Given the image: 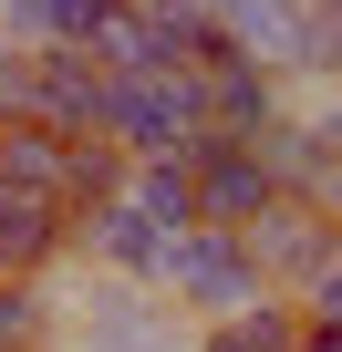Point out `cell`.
<instances>
[{
    "label": "cell",
    "mask_w": 342,
    "mask_h": 352,
    "mask_svg": "<svg viewBox=\"0 0 342 352\" xmlns=\"http://www.w3.org/2000/svg\"><path fill=\"white\" fill-rule=\"evenodd\" d=\"M290 11H321V0H290Z\"/></svg>",
    "instance_id": "cell-18"
},
{
    "label": "cell",
    "mask_w": 342,
    "mask_h": 352,
    "mask_svg": "<svg viewBox=\"0 0 342 352\" xmlns=\"http://www.w3.org/2000/svg\"><path fill=\"white\" fill-rule=\"evenodd\" d=\"M197 135H208L197 73H114V94H104V145H125L135 166H177Z\"/></svg>",
    "instance_id": "cell-2"
},
{
    "label": "cell",
    "mask_w": 342,
    "mask_h": 352,
    "mask_svg": "<svg viewBox=\"0 0 342 352\" xmlns=\"http://www.w3.org/2000/svg\"><path fill=\"white\" fill-rule=\"evenodd\" d=\"M187 11H218V0H187Z\"/></svg>",
    "instance_id": "cell-17"
},
{
    "label": "cell",
    "mask_w": 342,
    "mask_h": 352,
    "mask_svg": "<svg viewBox=\"0 0 342 352\" xmlns=\"http://www.w3.org/2000/svg\"><path fill=\"white\" fill-rule=\"evenodd\" d=\"M290 311H301V321H321V331H342V249H332V259L311 270V290H301Z\"/></svg>",
    "instance_id": "cell-13"
},
{
    "label": "cell",
    "mask_w": 342,
    "mask_h": 352,
    "mask_svg": "<svg viewBox=\"0 0 342 352\" xmlns=\"http://www.w3.org/2000/svg\"><path fill=\"white\" fill-rule=\"evenodd\" d=\"M332 218H342V197H332Z\"/></svg>",
    "instance_id": "cell-19"
},
{
    "label": "cell",
    "mask_w": 342,
    "mask_h": 352,
    "mask_svg": "<svg viewBox=\"0 0 342 352\" xmlns=\"http://www.w3.org/2000/svg\"><path fill=\"white\" fill-rule=\"evenodd\" d=\"M177 166H187V187H197V218H208V228H249V218H259V208L280 197L249 135H197V145H187Z\"/></svg>",
    "instance_id": "cell-5"
},
{
    "label": "cell",
    "mask_w": 342,
    "mask_h": 352,
    "mask_svg": "<svg viewBox=\"0 0 342 352\" xmlns=\"http://www.w3.org/2000/svg\"><path fill=\"white\" fill-rule=\"evenodd\" d=\"M239 239H249V259H259L270 300H301V290H311V270L342 249V218H332V208H311V197H270Z\"/></svg>",
    "instance_id": "cell-4"
},
{
    "label": "cell",
    "mask_w": 342,
    "mask_h": 352,
    "mask_svg": "<svg viewBox=\"0 0 342 352\" xmlns=\"http://www.w3.org/2000/svg\"><path fill=\"white\" fill-rule=\"evenodd\" d=\"M63 176H73V135H52V124H0V197L63 208ZM63 218H73V208H63Z\"/></svg>",
    "instance_id": "cell-8"
},
{
    "label": "cell",
    "mask_w": 342,
    "mask_h": 352,
    "mask_svg": "<svg viewBox=\"0 0 342 352\" xmlns=\"http://www.w3.org/2000/svg\"><path fill=\"white\" fill-rule=\"evenodd\" d=\"M197 104H208V135H270V124L290 114V94H280V73H270V63H249L239 42L197 63Z\"/></svg>",
    "instance_id": "cell-6"
},
{
    "label": "cell",
    "mask_w": 342,
    "mask_h": 352,
    "mask_svg": "<svg viewBox=\"0 0 342 352\" xmlns=\"http://www.w3.org/2000/svg\"><path fill=\"white\" fill-rule=\"evenodd\" d=\"M63 352H197V321L166 290H125V280H94L83 270L63 290Z\"/></svg>",
    "instance_id": "cell-1"
},
{
    "label": "cell",
    "mask_w": 342,
    "mask_h": 352,
    "mask_svg": "<svg viewBox=\"0 0 342 352\" xmlns=\"http://www.w3.org/2000/svg\"><path fill=\"white\" fill-rule=\"evenodd\" d=\"M73 270V218L42 197H0V280H63Z\"/></svg>",
    "instance_id": "cell-7"
},
{
    "label": "cell",
    "mask_w": 342,
    "mask_h": 352,
    "mask_svg": "<svg viewBox=\"0 0 342 352\" xmlns=\"http://www.w3.org/2000/svg\"><path fill=\"white\" fill-rule=\"evenodd\" d=\"M197 352H301V311H290V300H259V311L197 331Z\"/></svg>",
    "instance_id": "cell-11"
},
{
    "label": "cell",
    "mask_w": 342,
    "mask_h": 352,
    "mask_svg": "<svg viewBox=\"0 0 342 352\" xmlns=\"http://www.w3.org/2000/svg\"><path fill=\"white\" fill-rule=\"evenodd\" d=\"M0 352H63V290L52 280H0Z\"/></svg>",
    "instance_id": "cell-9"
},
{
    "label": "cell",
    "mask_w": 342,
    "mask_h": 352,
    "mask_svg": "<svg viewBox=\"0 0 342 352\" xmlns=\"http://www.w3.org/2000/svg\"><path fill=\"white\" fill-rule=\"evenodd\" d=\"M32 21H42V0H0V42H32Z\"/></svg>",
    "instance_id": "cell-15"
},
{
    "label": "cell",
    "mask_w": 342,
    "mask_h": 352,
    "mask_svg": "<svg viewBox=\"0 0 342 352\" xmlns=\"http://www.w3.org/2000/svg\"><path fill=\"white\" fill-rule=\"evenodd\" d=\"M301 352H342V331H321V321H301Z\"/></svg>",
    "instance_id": "cell-16"
},
{
    "label": "cell",
    "mask_w": 342,
    "mask_h": 352,
    "mask_svg": "<svg viewBox=\"0 0 342 352\" xmlns=\"http://www.w3.org/2000/svg\"><path fill=\"white\" fill-rule=\"evenodd\" d=\"M166 300H177L197 331H218V321L259 311L270 280H259V259H249L239 228H197V239H177V259H166Z\"/></svg>",
    "instance_id": "cell-3"
},
{
    "label": "cell",
    "mask_w": 342,
    "mask_h": 352,
    "mask_svg": "<svg viewBox=\"0 0 342 352\" xmlns=\"http://www.w3.org/2000/svg\"><path fill=\"white\" fill-rule=\"evenodd\" d=\"M125 21V0H42V21H32V42H52V52H94L104 32Z\"/></svg>",
    "instance_id": "cell-12"
},
{
    "label": "cell",
    "mask_w": 342,
    "mask_h": 352,
    "mask_svg": "<svg viewBox=\"0 0 342 352\" xmlns=\"http://www.w3.org/2000/svg\"><path fill=\"white\" fill-rule=\"evenodd\" d=\"M301 124H311V135H321V155L342 166V83H321V94L301 104Z\"/></svg>",
    "instance_id": "cell-14"
},
{
    "label": "cell",
    "mask_w": 342,
    "mask_h": 352,
    "mask_svg": "<svg viewBox=\"0 0 342 352\" xmlns=\"http://www.w3.org/2000/svg\"><path fill=\"white\" fill-rule=\"evenodd\" d=\"M125 197H135L166 239H197V228H208V218H197V187H187V166H135V176H125Z\"/></svg>",
    "instance_id": "cell-10"
}]
</instances>
